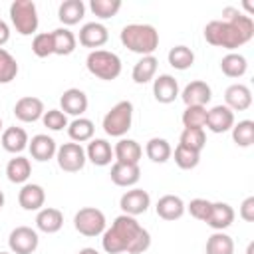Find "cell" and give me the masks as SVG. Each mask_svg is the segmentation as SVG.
I'll return each instance as SVG.
<instances>
[{
	"mask_svg": "<svg viewBox=\"0 0 254 254\" xmlns=\"http://www.w3.org/2000/svg\"><path fill=\"white\" fill-rule=\"evenodd\" d=\"M133 123V103L123 99L115 103L103 117V131L109 137H123Z\"/></svg>",
	"mask_w": 254,
	"mask_h": 254,
	"instance_id": "5",
	"label": "cell"
},
{
	"mask_svg": "<svg viewBox=\"0 0 254 254\" xmlns=\"http://www.w3.org/2000/svg\"><path fill=\"white\" fill-rule=\"evenodd\" d=\"M56 159L62 171L65 173H77L83 169L87 157H85V149L79 143H64L58 147L56 151Z\"/></svg>",
	"mask_w": 254,
	"mask_h": 254,
	"instance_id": "8",
	"label": "cell"
},
{
	"mask_svg": "<svg viewBox=\"0 0 254 254\" xmlns=\"http://www.w3.org/2000/svg\"><path fill=\"white\" fill-rule=\"evenodd\" d=\"M234 125V111H230L226 105H214L206 111V127L212 133H226Z\"/></svg>",
	"mask_w": 254,
	"mask_h": 254,
	"instance_id": "13",
	"label": "cell"
},
{
	"mask_svg": "<svg viewBox=\"0 0 254 254\" xmlns=\"http://www.w3.org/2000/svg\"><path fill=\"white\" fill-rule=\"evenodd\" d=\"M240 218L246 222H254V196H248L240 204Z\"/></svg>",
	"mask_w": 254,
	"mask_h": 254,
	"instance_id": "45",
	"label": "cell"
},
{
	"mask_svg": "<svg viewBox=\"0 0 254 254\" xmlns=\"http://www.w3.org/2000/svg\"><path fill=\"white\" fill-rule=\"evenodd\" d=\"M32 52L38 58H48L54 54V42H52V32H42L36 34L32 40Z\"/></svg>",
	"mask_w": 254,
	"mask_h": 254,
	"instance_id": "42",
	"label": "cell"
},
{
	"mask_svg": "<svg viewBox=\"0 0 254 254\" xmlns=\"http://www.w3.org/2000/svg\"><path fill=\"white\" fill-rule=\"evenodd\" d=\"M220 69L228 77H242L246 73V69H248V62H246V58L242 54L230 52L220 60Z\"/></svg>",
	"mask_w": 254,
	"mask_h": 254,
	"instance_id": "32",
	"label": "cell"
},
{
	"mask_svg": "<svg viewBox=\"0 0 254 254\" xmlns=\"http://www.w3.org/2000/svg\"><path fill=\"white\" fill-rule=\"evenodd\" d=\"M145 153L147 157L153 161V163H167L173 155V149L169 145L167 139H161V137H153L147 141L145 145Z\"/></svg>",
	"mask_w": 254,
	"mask_h": 254,
	"instance_id": "33",
	"label": "cell"
},
{
	"mask_svg": "<svg viewBox=\"0 0 254 254\" xmlns=\"http://www.w3.org/2000/svg\"><path fill=\"white\" fill-rule=\"evenodd\" d=\"M183 125L185 127H204L206 125V107L200 105H189L183 111Z\"/></svg>",
	"mask_w": 254,
	"mask_h": 254,
	"instance_id": "40",
	"label": "cell"
},
{
	"mask_svg": "<svg viewBox=\"0 0 254 254\" xmlns=\"http://www.w3.org/2000/svg\"><path fill=\"white\" fill-rule=\"evenodd\" d=\"M204 222L214 230H224L234 222V210L228 202H212Z\"/></svg>",
	"mask_w": 254,
	"mask_h": 254,
	"instance_id": "22",
	"label": "cell"
},
{
	"mask_svg": "<svg viewBox=\"0 0 254 254\" xmlns=\"http://www.w3.org/2000/svg\"><path fill=\"white\" fill-rule=\"evenodd\" d=\"M93 133H95V127H93V121L91 119H85V117H75L69 125H67V135L73 143H85V141H91L93 139Z\"/></svg>",
	"mask_w": 254,
	"mask_h": 254,
	"instance_id": "29",
	"label": "cell"
},
{
	"mask_svg": "<svg viewBox=\"0 0 254 254\" xmlns=\"http://www.w3.org/2000/svg\"><path fill=\"white\" fill-rule=\"evenodd\" d=\"M183 147L190 149V151H196L200 153L206 145V135H204V129L200 127H185L183 133H181V143Z\"/></svg>",
	"mask_w": 254,
	"mask_h": 254,
	"instance_id": "34",
	"label": "cell"
},
{
	"mask_svg": "<svg viewBox=\"0 0 254 254\" xmlns=\"http://www.w3.org/2000/svg\"><path fill=\"white\" fill-rule=\"evenodd\" d=\"M60 105H62L64 113L81 117V113H85V109H87V95L77 87H69L60 97Z\"/></svg>",
	"mask_w": 254,
	"mask_h": 254,
	"instance_id": "15",
	"label": "cell"
},
{
	"mask_svg": "<svg viewBox=\"0 0 254 254\" xmlns=\"http://www.w3.org/2000/svg\"><path fill=\"white\" fill-rule=\"evenodd\" d=\"M210 206H212V202L210 200H206V198H192L190 202H189V212H190V216L192 218H196V220H206V216H208V212H210Z\"/></svg>",
	"mask_w": 254,
	"mask_h": 254,
	"instance_id": "44",
	"label": "cell"
},
{
	"mask_svg": "<svg viewBox=\"0 0 254 254\" xmlns=\"http://www.w3.org/2000/svg\"><path fill=\"white\" fill-rule=\"evenodd\" d=\"M83 14H85V4L81 0H64L60 4V8H58V18L65 26L79 24Z\"/></svg>",
	"mask_w": 254,
	"mask_h": 254,
	"instance_id": "28",
	"label": "cell"
},
{
	"mask_svg": "<svg viewBox=\"0 0 254 254\" xmlns=\"http://www.w3.org/2000/svg\"><path fill=\"white\" fill-rule=\"evenodd\" d=\"M244 8H246L248 12H254V8H252V4H250V2H244Z\"/></svg>",
	"mask_w": 254,
	"mask_h": 254,
	"instance_id": "48",
	"label": "cell"
},
{
	"mask_svg": "<svg viewBox=\"0 0 254 254\" xmlns=\"http://www.w3.org/2000/svg\"><path fill=\"white\" fill-rule=\"evenodd\" d=\"M105 214L95 208V206H85V208H79L73 216V226L79 234L83 236H99L105 232Z\"/></svg>",
	"mask_w": 254,
	"mask_h": 254,
	"instance_id": "7",
	"label": "cell"
},
{
	"mask_svg": "<svg viewBox=\"0 0 254 254\" xmlns=\"http://www.w3.org/2000/svg\"><path fill=\"white\" fill-rule=\"evenodd\" d=\"M52 42H54V54L58 56H69L75 50V36L67 28H56L52 32Z\"/></svg>",
	"mask_w": 254,
	"mask_h": 254,
	"instance_id": "31",
	"label": "cell"
},
{
	"mask_svg": "<svg viewBox=\"0 0 254 254\" xmlns=\"http://www.w3.org/2000/svg\"><path fill=\"white\" fill-rule=\"evenodd\" d=\"M157 58L155 56H141V60L133 65V81L135 83H149L157 73Z\"/></svg>",
	"mask_w": 254,
	"mask_h": 254,
	"instance_id": "30",
	"label": "cell"
},
{
	"mask_svg": "<svg viewBox=\"0 0 254 254\" xmlns=\"http://www.w3.org/2000/svg\"><path fill=\"white\" fill-rule=\"evenodd\" d=\"M111 181L117 187H133L141 179V169L139 165H129V163H113L111 167Z\"/></svg>",
	"mask_w": 254,
	"mask_h": 254,
	"instance_id": "21",
	"label": "cell"
},
{
	"mask_svg": "<svg viewBox=\"0 0 254 254\" xmlns=\"http://www.w3.org/2000/svg\"><path fill=\"white\" fill-rule=\"evenodd\" d=\"M0 127H2V119H0Z\"/></svg>",
	"mask_w": 254,
	"mask_h": 254,
	"instance_id": "52",
	"label": "cell"
},
{
	"mask_svg": "<svg viewBox=\"0 0 254 254\" xmlns=\"http://www.w3.org/2000/svg\"><path fill=\"white\" fill-rule=\"evenodd\" d=\"M87 71L103 81H111L115 77H119L121 73V60L117 54L107 52V50H93L89 52L87 60H85Z\"/></svg>",
	"mask_w": 254,
	"mask_h": 254,
	"instance_id": "4",
	"label": "cell"
},
{
	"mask_svg": "<svg viewBox=\"0 0 254 254\" xmlns=\"http://www.w3.org/2000/svg\"><path fill=\"white\" fill-rule=\"evenodd\" d=\"M77 254H99V252H97L95 248H81Z\"/></svg>",
	"mask_w": 254,
	"mask_h": 254,
	"instance_id": "47",
	"label": "cell"
},
{
	"mask_svg": "<svg viewBox=\"0 0 254 254\" xmlns=\"http://www.w3.org/2000/svg\"><path fill=\"white\" fill-rule=\"evenodd\" d=\"M198 161H200V153L190 151V149H187L183 145H177V149H175V163L181 169H185V171L194 169L198 165Z\"/></svg>",
	"mask_w": 254,
	"mask_h": 254,
	"instance_id": "41",
	"label": "cell"
},
{
	"mask_svg": "<svg viewBox=\"0 0 254 254\" xmlns=\"http://www.w3.org/2000/svg\"><path fill=\"white\" fill-rule=\"evenodd\" d=\"M85 157H87L93 165L105 167V165H109L111 159H113V149H111L109 141H105V139H91L89 145H87V149H85Z\"/></svg>",
	"mask_w": 254,
	"mask_h": 254,
	"instance_id": "25",
	"label": "cell"
},
{
	"mask_svg": "<svg viewBox=\"0 0 254 254\" xmlns=\"http://www.w3.org/2000/svg\"><path fill=\"white\" fill-rule=\"evenodd\" d=\"M14 115L24 123H34L44 115V101L34 95L20 97L14 105Z\"/></svg>",
	"mask_w": 254,
	"mask_h": 254,
	"instance_id": "11",
	"label": "cell"
},
{
	"mask_svg": "<svg viewBox=\"0 0 254 254\" xmlns=\"http://www.w3.org/2000/svg\"><path fill=\"white\" fill-rule=\"evenodd\" d=\"M119 38L127 50L141 56H153L159 48V32L151 24H127Z\"/></svg>",
	"mask_w": 254,
	"mask_h": 254,
	"instance_id": "3",
	"label": "cell"
},
{
	"mask_svg": "<svg viewBox=\"0 0 254 254\" xmlns=\"http://www.w3.org/2000/svg\"><path fill=\"white\" fill-rule=\"evenodd\" d=\"M141 155H143V149L135 139H119L115 149H113V157H115L117 163L139 165Z\"/></svg>",
	"mask_w": 254,
	"mask_h": 254,
	"instance_id": "23",
	"label": "cell"
},
{
	"mask_svg": "<svg viewBox=\"0 0 254 254\" xmlns=\"http://www.w3.org/2000/svg\"><path fill=\"white\" fill-rule=\"evenodd\" d=\"M252 252H254V242H250V244H248V250H246V254H252Z\"/></svg>",
	"mask_w": 254,
	"mask_h": 254,
	"instance_id": "49",
	"label": "cell"
},
{
	"mask_svg": "<svg viewBox=\"0 0 254 254\" xmlns=\"http://www.w3.org/2000/svg\"><path fill=\"white\" fill-rule=\"evenodd\" d=\"M38 242V232L30 226H16L8 236V246L12 254H34Z\"/></svg>",
	"mask_w": 254,
	"mask_h": 254,
	"instance_id": "9",
	"label": "cell"
},
{
	"mask_svg": "<svg viewBox=\"0 0 254 254\" xmlns=\"http://www.w3.org/2000/svg\"><path fill=\"white\" fill-rule=\"evenodd\" d=\"M28 149H30L32 159H36L40 163H46V161L54 159V155L58 151V145L50 135L40 133V135H34L32 141H28Z\"/></svg>",
	"mask_w": 254,
	"mask_h": 254,
	"instance_id": "18",
	"label": "cell"
},
{
	"mask_svg": "<svg viewBox=\"0 0 254 254\" xmlns=\"http://www.w3.org/2000/svg\"><path fill=\"white\" fill-rule=\"evenodd\" d=\"M167 58H169V65L175 67V69H181V71L183 69H189L194 64V54L187 46H175V48H171V52H169Z\"/></svg>",
	"mask_w": 254,
	"mask_h": 254,
	"instance_id": "36",
	"label": "cell"
},
{
	"mask_svg": "<svg viewBox=\"0 0 254 254\" xmlns=\"http://www.w3.org/2000/svg\"><path fill=\"white\" fill-rule=\"evenodd\" d=\"M36 226H38V230H42L46 234L58 232L64 226V214H62V210L52 208V206L40 208L38 210V216H36Z\"/></svg>",
	"mask_w": 254,
	"mask_h": 254,
	"instance_id": "24",
	"label": "cell"
},
{
	"mask_svg": "<svg viewBox=\"0 0 254 254\" xmlns=\"http://www.w3.org/2000/svg\"><path fill=\"white\" fill-rule=\"evenodd\" d=\"M109 40V32L99 22H87L79 30V44L85 48H101Z\"/></svg>",
	"mask_w": 254,
	"mask_h": 254,
	"instance_id": "16",
	"label": "cell"
},
{
	"mask_svg": "<svg viewBox=\"0 0 254 254\" xmlns=\"http://www.w3.org/2000/svg\"><path fill=\"white\" fill-rule=\"evenodd\" d=\"M2 206H4V192L0 190V210H2Z\"/></svg>",
	"mask_w": 254,
	"mask_h": 254,
	"instance_id": "50",
	"label": "cell"
},
{
	"mask_svg": "<svg viewBox=\"0 0 254 254\" xmlns=\"http://www.w3.org/2000/svg\"><path fill=\"white\" fill-rule=\"evenodd\" d=\"M0 143L2 147L8 151V153H22L26 147H28V133L22 129V127H8L2 137H0Z\"/></svg>",
	"mask_w": 254,
	"mask_h": 254,
	"instance_id": "26",
	"label": "cell"
},
{
	"mask_svg": "<svg viewBox=\"0 0 254 254\" xmlns=\"http://www.w3.org/2000/svg\"><path fill=\"white\" fill-rule=\"evenodd\" d=\"M10 20L20 36H32L38 30V10L32 0H14L10 4Z\"/></svg>",
	"mask_w": 254,
	"mask_h": 254,
	"instance_id": "6",
	"label": "cell"
},
{
	"mask_svg": "<svg viewBox=\"0 0 254 254\" xmlns=\"http://www.w3.org/2000/svg\"><path fill=\"white\" fill-rule=\"evenodd\" d=\"M0 254H10V252H0Z\"/></svg>",
	"mask_w": 254,
	"mask_h": 254,
	"instance_id": "51",
	"label": "cell"
},
{
	"mask_svg": "<svg viewBox=\"0 0 254 254\" xmlns=\"http://www.w3.org/2000/svg\"><path fill=\"white\" fill-rule=\"evenodd\" d=\"M16 75H18L16 58L8 50L0 48V83H10L12 79H16Z\"/></svg>",
	"mask_w": 254,
	"mask_h": 254,
	"instance_id": "38",
	"label": "cell"
},
{
	"mask_svg": "<svg viewBox=\"0 0 254 254\" xmlns=\"http://www.w3.org/2000/svg\"><path fill=\"white\" fill-rule=\"evenodd\" d=\"M254 36V22L250 16L238 12L234 6L222 10V20H212L204 26V40L210 46L236 50L248 44Z\"/></svg>",
	"mask_w": 254,
	"mask_h": 254,
	"instance_id": "1",
	"label": "cell"
},
{
	"mask_svg": "<svg viewBox=\"0 0 254 254\" xmlns=\"http://www.w3.org/2000/svg\"><path fill=\"white\" fill-rule=\"evenodd\" d=\"M224 101L230 111H246L252 105V91L244 83H232L224 91Z\"/></svg>",
	"mask_w": 254,
	"mask_h": 254,
	"instance_id": "12",
	"label": "cell"
},
{
	"mask_svg": "<svg viewBox=\"0 0 254 254\" xmlns=\"http://www.w3.org/2000/svg\"><path fill=\"white\" fill-rule=\"evenodd\" d=\"M8 40H10V28H8V24H6L4 20H0V48H2Z\"/></svg>",
	"mask_w": 254,
	"mask_h": 254,
	"instance_id": "46",
	"label": "cell"
},
{
	"mask_svg": "<svg viewBox=\"0 0 254 254\" xmlns=\"http://www.w3.org/2000/svg\"><path fill=\"white\" fill-rule=\"evenodd\" d=\"M153 95L159 103H173L179 97V81L169 73H161L153 81Z\"/></svg>",
	"mask_w": 254,
	"mask_h": 254,
	"instance_id": "14",
	"label": "cell"
},
{
	"mask_svg": "<svg viewBox=\"0 0 254 254\" xmlns=\"http://www.w3.org/2000/svg\"><path fill=\"white\" fill-rule=\"evenodd\" d=\"M6 175H8V181L10 183H16V185H24L30 175H32V165H30V159L18 155L14 159L8 161L6 165Z\"/></svg>",
	"mask_w": 254,
	"mask_h": 254,
	"instance_id": "27",
	"label": "cell"
},
{
	"mask_svg": "<svg viewBox=\"0 0 254 254\" xmlns=\"http://www.w3.org/2000/svg\"><path fill=\"white\" fill-rule=\"evenodd\" d=\"M181 97H183V101H185L187 107H189V105H200V107H204V105L212 99V91H210V85H208L206 81L196 79V81H190V83L183 89Z\"/></svg>",
	"mask_w": 254,
	"mask_h": 254,
	"instance_id": "17",
	"label": "cell"
},
{
	"mask_svg": "<svg viewBox=\"0 0 254 254\" xmlns=\"http://www.w3.org/2000/svg\"><path fill=\"white\" fill-rule=\"evenodd\" d=\"M232 141L238 147H250L254 143V121L244 119L232 125Z\"/></svg>",
	"mask_w": 254,
	"mask_h": 254,
	"instance_id": "37",
	"label": "cell"
},
{
	"mask_svg": "<svg viewBox=\"0 0 254 254\" xmlns=\"http://www.w3.org/2000/svg\"><path fill=\"white\" fill-rule=\"evenodd\" d=\"M206 254H234V240L222 230H216L206 240Z\"/></svg>",
	"mask_w": 254,
	"mask_h": 254,
	"instance_id": "35",
	"label": "cell"
},
{
	"mask_svg": "<svg viewBox=\"0 0 254 254\" xmlns=\"http://www.w3.org/2000/svg\"><path fill=\"white\" fill-rule=\"evenodd\" d=\"M18 202L24 210H40L46 202V190L36 183H26L18 192Z\"/></svg>",
	"mask_w": 254,
	"mask_h": 254,
	"instance_id": "19",
	"label": "cell"
},
{
	"mask_svg": "<svg viewBox=\"0 0 254 254\" xmlns=\"http://www.w3.org/2000/svg\"><path fill=\"white\" fill-rule=\"evenodd\" d=\"M42 123L52 131H62L64 127H67V117L62 109H50V111H44Z\"/></svg>",
	"mask_w": 254,
	"mask_h": 254,
	"instance_id": "43",
	"label": "cell"
},
{
	"mask_svg": "<svg viewBox=\"0 0 254 254\" xmlns=\"http://www.w3.org/2000/svg\"><path fill=\"white\" fill-rule=\"evenodd\" d=\"M149 204H151V196L143 189H131V190L123 192L121 200H119L123 214H129V216H137V214L147 212Z\"/></svg>",
	"mask_w": 254,
	"mask_h": 254,
	"instance_id": "10",
	"label": "cell"
},
{
	"mask_svg": "<svg viewBox=\"0 0 254 254\" xmlns=\"http://www.w3.org/2000/svg\"><path fill=\"white\" fill-rule=\"evenodd\" d=\"M185 208L187 206H185L183 198L177 196V194H165V196H161L157 200V206H155L157 216L163 218V220H177V218H181L185 214Z\"/></svg>",
	"mask_w": 254,
	"mask_h": 254,
	"instance_id": "20",
	"label": "cell"
},
{
	"mask_svg": "<svg viewBox=\"0 0 254 254\" xmlns=\"http://www.w3.org/2000/svg\"><path fill=\"white\" fill-rule=\"evenodd\" d=\"M101 246L107 254H143L151 246V234L135 220V216L121 214L113 220L111 228L103 232Z\"/></svg>",
	"mask_w": 254,
	"mask_h": 254,
	"instance_id": "2",
	"label": "cell"
},
{
	"mask_svg": "<svg viewBox=\"0 0 254 254\" xmlns=\"http://www.w3.org/2000/svg\"><path fill=\"white\" fill-rule=\"evenodd\" d=\"M89 8L97 18L107 20V18H113L119 12L121 0H89Z\"/></svg>",
	"mask_w": 254,
	"mask_h": 254,
	"instance_id": "39",
	"label": "cell"
}]
</instances>
